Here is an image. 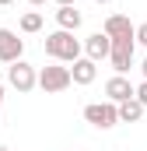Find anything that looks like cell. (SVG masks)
I'll use <instances>...</instances> for the list:
<instances>
[{"instance_id": "7c38bea8", "label": "cell", "mask_w": 147, "mask_h": 151, "mask_svg": "<svg viewBox=\"0 0 147 151\" xmlns=\"http://www.w3.org/2000/svg\"><path fill=\"white\" fill-rule=\"evenodd\" d=\"M116 116H119V123H137V119L144 116V106H140L137 99H126V102L116 106Z\"/></svg>"}, {"instance_id": "7a4b0ae2", "label": "cell", "mask_w": 147, "mask_h": 151, "mask_svg": "<svg viewBox=\"0 0 147 151\" xmlns=\"http://www.w3.org/2000/svg\"><path fill=\"white\" fill-rule=\"evenodd\" d=\"M74 81H70V67H60V63H49L39 70V88L46 95H56V91H67Z\"/></svg>"}, {"instance_id": "ffe728a7", "label": "cell", "mask_w": 147, "mask_h": 151, "mask_svg": "<svg viewBox=\"0 0 147 151\" xmlns=\"http://www.w3.org/2000/svg\"><path fill=\"white\" fill-rule=\"evenodd\" d=\"M0 102H4V81H0Z\"/></svg>"}, {"instance_id": "5bb4252c", "label": "cell", "mask_w": 147, "mask_h": 151, "mask_svg": "<svg viewBox=\"0 0 147 151\" xmlns=\"http://www.w3.org/2000/svg\"><path fill=\"white\" fill-rule=\"evenodd\" d=\"M133 99H137V102H140V106L147 109V81H144V84H137V88H133Z\"/></svg>"}, {"instance_id": "e0dca14e", "label": "cell", "mask_w": 147, "mask_h": 151, "mask_svg": "<svg viewBox=\"0 0 147 151\" xmlns=\"http://www.w3.org/2000/svg\"><path fill=\"white\" fill-rule=\"evenodd\" d=\"M140 70H144V81H147V56H144V63H140Z\"/></svg>"}, {"instance_id": "4fadbf2b", "label": "cell", "mask_w": 147, "mask_h": 151, "mask_svg": "<svg viewBox=\"0 0 147 151\" xmlns=\"http://www.w3.org/2000/svg\"><path fill=\"white\" fill-rule=\"evenodd\" d=\"M21 32H25V35L42 32V14H39V11H25V14H21Z\"/></svg>"}, {"instance_id": "ba28073f", "label": "cell", "mask_w": 147, "mask_h": 151, "mask_svg": "<svg viewBox=\"0 0 147 151\" xmlns=\"http://www.w3.org/2000/svg\"><path fill=\"white\" fill-rule=\"evenodd\" d=\"M109 49H112V39L105 35V32H95V35H88V42H84V53H88L91 63L109 60Z\"/></svg>"}, {"instance_id": "3957f363", "label": "cell", "mask_w": 147, "mask_h": 151, "mask_svg": "<svg viewBox=\"0 0 147 151\" xmlns=\"http://www.w3.org/2000/svg\"><path fill=\"white\" fill-rule=\"evenodd\" d=\"M7 84L18 88L21 95H28L32 88H39V70L32 63H25V60H14V63L7 67Z\"/></svg>"}, {"instance_id": "52a82bcc", "label": "cell", "mask_w": 147, "mask_h": 151, "mask_svg": "<svg viewBox=\"0 0 147 151\" xmlns=\"http://www.w3.org/2000/svg\"><path fill=\"white\" fill-rule=\"evenodd\" d=\"M109 39H133V32H137V25L126 18V14H109L105 18V28H102Z\"/></svg>"}, {"instance_id": "44dd1931", "label": "cell", "mask_w": 147, "mask_h": 151, "mask_svg": "<svg viewBox=\"0 0 147 151\" xmlns=\"http://www.w3.org/2000/svg\"><path fill=\"white\" fill-rule=\"evenodd\" d=\"M95 4H112V0H95Z\"/></svg>"}, {"instance_id": "6da1fadb", "label": "cell", "mask_w": 147, "mask_h": 151, "mask_svg": "<svg viewBox=\"0 0 147 151\" xmlns=\"http://www.w3.org/2000/svg\"><path fill=\"white\" fill-rule=\"evenodd\" d=\"M42 46H46V56H53V60H63V63H74V60L81 56V42L74 39V32H63V28L49 32Z\"/></svg>"}, {"instance_id": "30bf717a", "label": "cell", "mask_w": 147, "mask_h": 151, "mask_svg": "<svg viewBox=\"0 0 147 151\" xmlns=\"http://www.w3.org/2000/svg\"><path fill=\"white\" fill-rule=\"evenodd\" d=\"M98 77V63H91L88 56H77L74 60V67H70V81L74 84H91Z\"/></svg>"}, {"instance_id": "2e32d148", "label": "cell", "mask_w": 147, "mask_h": 151, "mask_svg": "<svg viewBox=\"0 0 147 151\" xmlns=\"http://www.w3.org/2000/svg\"><path fill=\"white\" fill-rule=\"evenodd\" d=\"M60 7H77V0H56Z\"/></svg>"}, {"instance_id": "d6986e66", "label": "cell", "mask_w": 147, "mask_h": 151, "mask_svg": "<svg viewBox=\"0 0 147 151\" xmlns=\"http://www.w3.org/2000/svg\"><path fill=\"white\" fill-rule=\"evenodd\" d=\"M7 4H14V0H0V7H7Z\"/></svg>"}, {"instance_id": "8992f818", "label": "cell", "mask_w": 147, "mask_h": 151, "mask_svg": "<svg viewBox=\"0 0 147 151\" xmlns=\"http://www.w3.org/2000/svg\"><path fill=\"white\" fill-rule=\"evenodd\" d=\"M21 53H25V39H18V32L11 28H0V63H14L21 60Z\"/></svg>"}, {"instance_id": "ac0fdd59", "label": "cell", "mask_w": 147, "mask_h": 151, "mask_svg": "<svg viewBox=\"0 0 147 151\" xmlns=\"http://www.w3.org/2000/svg\"><path fill=\"white\" fill-rule=\"evenodd\" d=\"M28 4H32V7H42V4H46V0H28Z\"/></svg>"}, {"instance_id": "277c9868", "label": "cell", "mask_w": 147, "mask_h": 151, "mask_svg": "<svg viewBox=\"0 0 147 151\" xmlns=\"http://www.w3.org/2000/svg\"><path fill=\"white\" fill-rule=\"evenodd\" d=\"M133 53H137V39H112V49H109L112 70L126 77V70L133 67Z\"/></svg>"}, {"instance_id": "5b68a950", "label": "cell", "mask_w": 147, "mask_h": 151, "mask_svg": "<svg viewBox=\"0 0 147 151\" xmlns=\"http://www.w3.org/2000/svg\"><path fill=\"white\" fill-rule=\"evenodd\" d=\"M84 119H88L91 127H98V130H112V127L119 123L116 102H88V106H84Z\"/></svg>"}, {"instance_id": "7402d4cb", "label": "cell", "mask_w": 147, "mask_h": 151, "mask_svg": "<svg viewBox=\"0 0 147 151\" xmlns=\"http://www.w3.org/2000/svg\"><path fill=\"white\" fill-rule=\"evenodd\" d=\"M0 151H11V148H0Z\"/></svg>"}, {"instance_id": "9a60e30c", "label": "cell", "mask_w": 147, "mask_h": 151, "mask_svg": "<svg viewBox=\"0 0 147 151\" xmlns=\"http://www.w3.org/2000/svg\"><path fill=\"white\" fill-rule=\"evenodd\" d=\"M133 39H137V42H140V46H144V49H147V25H140V28L133 32Z\"/></svg>"}, {"instance_id": "9c48e42d", "label": "cell", "mask_w": 147, "mask_h": 151, "mask_svg": "<svg viewBox=\"0 0 147 151\" xmlns=\"http://www.w3.org/2000/svg\"><path fill=\"white\" fill-rule=\"evenodd\" d=\"M105 95H109V102H126V99H133V84L126 81L123 74H116V77H109L105 81Z\"/></svg>"}, {"instance_id": "8fae6325", "label": "cell", "mask_w": 147, "mask_h": 151, "mask_svg": "<svg viewBox=\"0 0 147 151\" xmlns=\"http://www.w3.org/2000/svg\"><path fill=\"white\" fill-rule=\"evenodd\" d=\"M81 21H84V18H81L77 7H60V11H56V25H60L63 32H77Z\"/></svg>"}]
</instances>
